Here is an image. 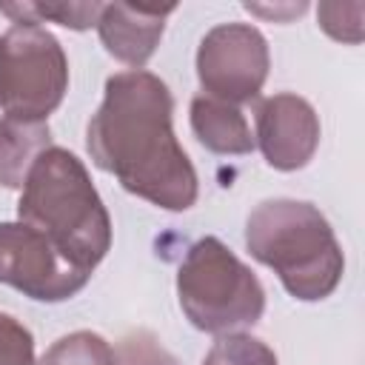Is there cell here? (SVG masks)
Masks as SVG:
<instances>
[{"mask_svg":"<svg viewBox=\"0 0 365 365\" xmlns=\"http://www.w3.org/2000/svg\"><path fill=\"white\" fill-rule=\"evenodd\" d=\"M86 148L97 168L157 208L188 211L197 202V171L174 134V97L151 71L128 68L106 80Z\"/></svg>","mask_w":365,"mask_h":365,"instance_id":"cell-1","label":"cell"},{"mask_svg":"<svg viewBox=\"0 0 365 365\" xmlns=\"http://www.w3.org/2000/svg\"><path fill=\"white\" fill-rule=\"evenodd\" d=\"M17 220L40 231L71 265L94 271L111 248V217L88 177V168L68 148H46L17 200Z\"/></svg>","mask_w":365,"mask_h":365,"instance_id":"cell-2","label":"cell"},{"mask_svg":"<svg viewBox=\"0 0 365 365\" xmlns=\"http://www.w3.org/2000/svg\"><path fill=\"white\" fill-rule=\"evenodd\" d=\"M245 245L302 302L331 297L345 271L342 245L331 222L305 200L277 197L259 202L245 220Z\"/></svg>","mask_w":365,"mask_h":365,"instance_id":"cell-3","label":"cell"},{"mask_svg":"<svg viewBox=\"0 0 365 365\" xmlns=\"http://www.w3.org/2000/svg\"><path fill=\"white\" fill-rule=\"evenodd\" d=\"M177 297L188 322L205 334H237L259 322L265 288L217 237H200L180 262Z\"/></svg>","mask_w":365,"mask_h":365,"instance_id":"cell-4","label":"cell"},{"mask_svg":"<svg viewBox=\"0 0 365 365\" xmlns=\"http://www.w3.org/2000/svg\"><path fill=\"white\" fill-rule=\"evenodd\" d=\"M68 91V60L40 23H14L0 34L3 117L46 123Z\"/></svg>","mask_w":365,"mask_h":365,"instance_id":"cell-5","label":"cell"},{"mask_svg":"<svg viewBox=\"0 0 365 365\" xmlns=\"http://www.w3.org/2000/svg\"><path fill=\"white\" fill-rule=\"evenodd\" d=\"M271 68L268 40L251 23H220L197 48V80L214 100L242 106L259 97Z\"/></svg>","mask_w":365,"mask_h":365,"instance_id":"cell-6","label":"cell"},{"mask_svg":"<svg viewBox=\"0 0 365 365\" xmlns=\"http://www.w3.org/2000/svg\"><path fill=\"white\" fill-rule=\"evenodd\" d=\"M88 271L71 265L40 231L26 222H0V282L40 299L63 302L86 288Z\"/></svg>","mask_w":365,"mask_h":365,"instance_id":"cell-7","label":"cell"},{"mask_svg":"<svg viewBox=\"0 0 365 365\" xmlns=\"http://www.w3.org/2000/svg\"><path fill=\"white\" fill-rule=\"evenodd\" d=\"M257 145L277 171H299L319 145V117L314 106L291 91L271 94L257 106Z\"/></svg>","mask_w":365,"mask_h":365,"instance_id":"cell-8","label":"cell"},{"mask_svg":"<svg viewBox=\"0 0 365 365\" xmlns=\"http://www.w3.org/2000/svg\"><path fill=\"white\" fill-rule=\"evenodd\" d=\"M177 6H143V3H103V11L97 17V34L103 48L131 66L143 68L151 54L160 46V37L165 31V17Z\"/></svg>","mask_w":365,"mask_h":365,"instance_id":"cell-9","label":"cell"},{"mask_svg":"<svg viewBox=\"0 0 365 365\" xmlns=\"http://www.w3.org/2000/svg\"><path fill=\"white\" fill-rule=\"evenodd\" d=\"M191 131L214 154H251L257 148L242 108L208 94L191 100Z\"/></svg>","mask_w":365,"mask_h":365,"instance_id":"cell-10","label":"cell"},{"mask_svg":"<svg viewBox=\"0 0 365 365\" xmlns=\"http://www.w3.org/2000/svg\"><path fill=\"white\" fill-rule=\"evenodd\" d=\"M46 148H51L48 123L0 117V185L23 188L26 174Z\"/></svg>","mask_w":365,"mask_h":365,"instance_id":"cell-11","label":"cell"},{"mask_svg":"<svg viewBox=\"0 0 365 365\" xmlns=\"http://www.w3.org/2000/svg\"><path fill=\"white\" fill-rule=\"evenodd\" d=\"M100 11H103V3H0V14L11 17V23L54 20L74 31H86L97 26Z\"/></svg>","mask_w":365,"mask_h":365,"instance_id":"cell-12","label":"cell"},{"mask_svg":"<svg viewBox=\"0 0 365 365\" xmlns=\"http://www.w3.org/2000/svg\"><path fill=\"white\" fill-rule=\"evenodd\" d=\"M37 365H114V348L94 331H71L51 342Z\"/></svg>","mask_w":365,"mask_h":365,"instance_id":"cell-13","label":"cell"},{"mask_svg":"<svg viewBox=\"0 0 365 365\" xmlns=\"http://www.w3.org/2000/svg\"><path fill=\"white\" fill-rule=\"evenodd\" d=\"M202 365H279L277 354L251 334H220Z\"/></svg>","mask_w":365,"mask_h":365,"instance_id":"cell-14","label":"cell"},{"mask_svg":"<svg viewBox=\"0 0 365 365\" xmlns=\"http://www.w3.org/2000/svg\"><path fill=\"white\" fill-rule=\"evenodd\" d=\"M319 29L339 43H362V17L365 3H319L317 6Z\"/></svg>","mask_w":365,"mask_h":365,"instance_id":"cell-15","label":"cell"},{"mask_svg":"<svg viewBox=\"0 0 365 365\" xmlns=\"http://www.w3.org/2000/svg\"><path fill=\"white\" fill-rule=\"evenodd\" d=\"M114 365H177V359L148 331L123 336L114 348Z\"/></svg>","mask_w":365,"mask_h":365,"instance_id":"cell-16","label":"cell"},{"mask_svg":"<svg viewBox=\"0 0 365 365\" xmlns=\"http://www.w3.org/2000/svg\"><path fill=\"white\" fill-rule=\"evenodd\" d=\"M0 365H37L31 331L11 314L0 311Z\"/></svg>","mask_w":365,"mask_h":365,"instance_id":"cell-17","label":"cell"},{"mask_svg":"<svg viewBox=\"0 0 365 365\" xmlns=\"http://www.w3.org/2000/svg\"><path fill=\"white\" fill-rule=\"evenodd\" d=\"M305 9H308L305 3H297V6H274V9H262V6H251V3H245V11L265 14V17H274V20H285L288 14H302Z\"/></svg>","mask_w":365,"mask_h":365,"instance_id":"cell-18","label":"cell"}]
</instances>
